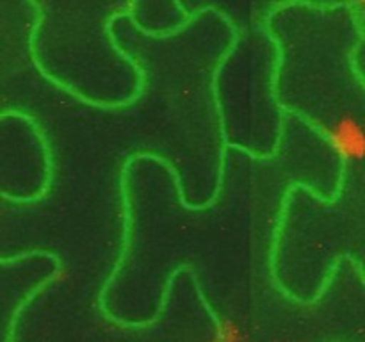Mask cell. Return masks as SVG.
<instances>
[{
  "label": "cell",
  "instance_id": "1",
  "mask_svg": "<svg viewBox=\"0 0 365 342\" xmlns=\"http://www.w3.org/2000/svg\"><path fill=\"white\" fill-rule=\"evenodd\" d=\"M38 21L32 59L61 88L98 105H121L139 95L141 68L118 46L113 21L134 0H32Z\"/></svg>",
  "mask_w": 365,
  "mask_h": 342
},
{
  "label": "cell",
  "instance_id": "2",
  "mask_svg": "<svg viewBox=\"0 0 365 342\" xmlns=\"http://www.w3.org/2000/svg\"><path fill=\"white\" fill-rule=\"evenodd\" d=\"M2 266V323L0 341H18L21 314L43 292L63 280V259L48 249H29L0 256Z\"/></svg>",
  "mask_w": 365,
  "mask_h": 342
},
{
  "label": "cell",
  "instance_id": "3",
  "mask_svg": "<svg viewBox=\"0 0 365 342\" xmlns=\"http://www.w3.org/2000/svg\"><path fill=\"white\" fill-rule=\"evenodd\" d=\"M130 16L135 24L152 34H166L187 24L189 13L180 0H134Z\"/></svg>",
  "mask_w": 365,
  "mask_h": 342
},
{
  "label": "cell",
  "instance_id": "4",
  "mask_svg": "<svg viewBox=\"0 0 365 342\" xmlns=\"http://www.w3.org/2000/svg\"><path fill=\"white\" fill-rule=\"evenodd\" d=\"M349 14L353 18V24L359 28L362 39H365V0H344Z\"/></svg>",
  "mask_w": 365,
  "mask_h": 342
}]
</instances>
